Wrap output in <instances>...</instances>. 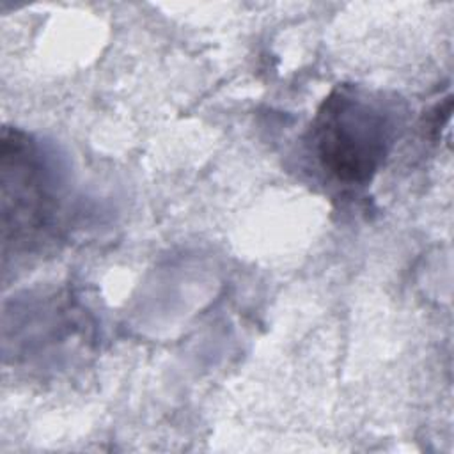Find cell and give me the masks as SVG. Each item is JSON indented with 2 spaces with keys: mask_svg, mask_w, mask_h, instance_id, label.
I'll list each match as a JSON object with an SVG mask.
<instances>
[{
  "mask_svg": "<svg viewBox=\"0 0 454 454\" xmlns=\"http://www.w3.org/2000/svg\"><path fill=\"white\" fill-rule=\"evenodd\" d=\"M392 121L380 101L340 85L319 106L312 140L321 167L337 181H369L383 163L392 140Z\"/></svg>",
  "mask_w": 454,
  "mask_h": 454,
  "instance_id": "cell-1",
  "label": "cell"
}]
</instances>
